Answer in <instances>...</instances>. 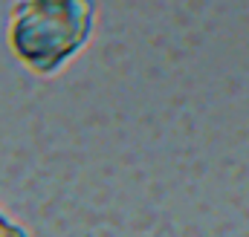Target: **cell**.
I'll list each match as a JSON object with an SVG mask.
<instances>
[{"mask_svg":"<svg viewBox=\"0 0 249 237\" xmlns=\"http://www.w3.org/2000/svg\"><path fill=\"white\" fill-rule=\"evenodd\" d=\"M90 23V0H20L12 20V50L32 69L53 72L84 47Z\"/></svg>","mask_w":249,"mask_h":237,"instance_id":"1","label":"cell"},{"mask_svg":"<svg viewBox=\"0 0 249 237\" xmlns=\"http://www.w3.org/2000/svg\"><path fill=\"white\" fill-rule=\"evenodd\" d=\"M0 237H26V232H23L20 226H15L9 217L0 214Z\"/></svg>","mask_w":249,"mask_h":237,"instance_id":"2","label":"cell"}]
</instances>
